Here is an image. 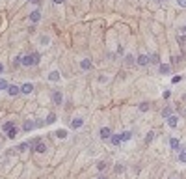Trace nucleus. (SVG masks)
Listing matches in <instances>:
<instances>
[{
  "label": "nucleus",
  "instance_id": "nucleus-1",
  "mask_svg": "<svg viewBox=\"0 0 186 179\" xmlns=\"http://www.w3.org/2000/svg\"><path fill=\"white\" fill-rule=\"evenodd\" d=\"M39 60H41V56L37 52H30L26 56H23V67H34L39 64Z\"/></svg>",
  "mask_w": 186,
  "mask_h": 179
},
{
  "label": "nucleus",
  "instance_id": "nucleus-2",
  "mask_svg": "<svg viewBox=\"0 0 186 179\" xmlns=\"http://www.w3.org/2000/svg\"><path fill=\"white\" fill-rule=\"evenodd\" d=\"M52 103H54V105H58V106L63 103V95H61L60 90H54V92H52Z\"/></svg>",
  "mask_w": 186,
  "mask_h": 179
},
{
  "label": "nucleus",
  "instance_id": "nucleus-3",
  "mask_svg": "<svg viewBox=\"0 0 186 179\" xmlns=\"http://www.w3.org/2000/svg\"><path fill=\"white\" fill-rule=\"evenodd\" d=\"M6 92H8V95H11V97H17V95L20 93V86L9 84V86H8V90H6Z\"/></svg>",
  "mask_w": 186,
  "mask_h": 179
},
{
  "label": "nucleus",
  "instance_id": "nucleus-4",
  "mask_svg": "<svg viewBox=\"0 0 186 179\" xmlns=\"http://www.w3.org/2000/svg\"><path fill=\"white\" fill-rule=\"evenodd\" d=\"M99 134H101V138H102V140L112 138V131H110V127H102V129L99 131Z\"/></svg>",
  "mask_w": 186,
  "mask_h": 179
},
{
  "label": "nucleus",
  "instance_id": "nucleus-5",
  "mask_svg": "<svg viewBox=\"0 0 186 179\" xmlns=\"http://www.w3.org/2000/svg\"><path fill=\"white\" fill-rule=\"evenodd\" d=\"M91 67H93V64H91V60H89V58H84V60L80 62V69L82 71H89Z\"/></svg>",
  "mask_w": 186,
  "mask_h": 179
},
{
  "label": "nucleus",
  "instance_id": "nucleus-6",
  "mask_svg": "<svg viewBox=\"0 0 186 179\" xmlns=\"http://www.w3.org/2000/svg\"><path fill=\"white\" fill-rule=\"evenodd\" d=\"M149 62H151V60H149L147 54H140V56H138V60H136V64H138V65H142V67H145Z\"/></svg>",
  "mask_w": 186,
  "mask_h": 179
},
{
  "label": "nucleus",
  "instance_id": "nucleus-7",
  "mask_svg": "<svg viewBox=\"0 0 186 179\" xmlns=\"http://www.w3.org/2000/svg\"><path fill=\"white\" fill-rule=\"evenodd\" d=\"M34 92V84H30V82H26V84L20 86V93H24V95H30Z\"/></svg>",
  "mask_w": 186,
  "mask_h": 179
},
{
  "label": "nucleus",
  "instance_id": "nucleus-8",
  "mask_svg": "<svg viewBox=\"0 0 186 179\" xmlns=\"http://www.w3.org/2000/svg\"><path fill=\"white\" fill-rule=\"evenodd\" d=\"M39 19H41V11H39V10H34V11L30 13V23L36 24V23H39Z\"/></svg>",
  "mask_w": 186,
  "mask_h": 179
},
{
  "label": "nucleus",
  "instance_id": "nucleus-9",
  "mask_svg": "<svg viewBox=\"0 0 186 179\" xmlns=\"http://www.w3.org/2000/svg\"><path fill=\"white\" fill-rule=\"evenodd\" d=\"M82 125H84V120H82V118H74L71 121V129H80Z\"/></svg>",
  "mask_w": 186,
  "mask_h": 179
},
{
  "label": "nucleus",
  "instance_id": "nucleus-10",
  "mask_svg": "<svg viewBox=\"0 0 186 179\" xmlns=\"http://www.w3.org/2000/svg\"><path fill=\"white\" fill-rule=\"evenodd\" d=\"M168 125H169L171 129H175V127L179 125V118H177V116H169V118H168Z\"/></svg>",
  "mask_w": 186,
  "mask_h": 179
},
{
  "label": "nucleus",
  "instance_id": "nucleus-11",
  "mask_svg": "<svg viewBox=\"0 0 186 179\" xmlns=\"http://www.w3.org/2000/svg\"><path fill=\"white\" fill-rule=\"evenodd\" d=\"M34 127H37V123H36V121H30V120H28V121H24V127H23V129L26 131V133H28V131H32Z\"/></svg>",
  "mask_w": 186,
  "mask_h": 179
},
{
  "label": "nucleus",
  "instance_id": "nucleus-12",
  "mask_svg": "<svg viewBox=\"0 0 186 179\" xmlns=\"http://www.w3.org/2000/svg\"><path fill=\"white\" fill-rule=\"evenodd\" d=\"M110 142H112L114 146H119V144L123 142V138H121V134H112V138H110Z\"/></svg>",
  "mask_w": 186,
  "mask_h": 179
},
{
  "label": "nucleus",
  "instance_id": "nucleus-13",
  "mask_svg": "<svg viewBox=\"0 0 186 179\" xmlns=\"http://www.w3.org/2000/svg\"><path fill=\"white\" fill-rule=\"evenodd\" d=\"M158 69H160V73H162V75H168V73L171 71V67H169L168 64H160V65H158Z\"/></svg>",
  "mask_w": 186,
  "mask_h": 179
},
{
  "label": "nucleus",
  "instance_id": "nucleus-14",
  "mask_svg": "<svg viewBox=\"0 0 186 179\" xmlns=\"http://www.w3.org/2000/svg\"><path fill=\"white\" fill-rule=\"evenodd\" d=\"M169 146H171V149H175L177 153H179V147H181V144H179L177 138H171V140H169Z\"/></svg>",
  "mask_w": 186,
  "mask_h": 179
},
{
  "label": "nucleus",
  "instance_id": "nucleus-15",
  "mask_svg": "<svg viewBox=\"0 0 186 179\" xmlns=\"http://www.w3.org/2000/svg\"><path fill=\"white\" fill-rule=\"evenodd\" d=\"M49 80H50V82H58V80H60V73H58V71H52V73L49 75Z\"/></svg>",
  "mask_w": 186,
  "mask_h": 179
},
{
  "label": "nucleus",
  "instance_id": "nucleus-16",
  "mask_svg": "<svg viewBox=\"0 0 186 179\" xmlns=\"http://www.w3.org/2000/svg\"><path fill=\"white\" fill-rule=\"evenodd\" d=\"M13 127H15V123H13V121H6L4 125H2V131H4V133H8V131L13 129Z\"/></svg>",
  "mask_w": 186,
  "mask_h": 179
},
{
  "label": "nucleus",
  "instance_id": "nucleus-17",
  "mask_svg": "<svg viewBox=\"0 0 186 179\" xmlns=\"http://www.w3.org/2000/svg\"><path fill=\"white\" fill-rule=\"evenodd\" d=\"M17 134H19V129H17V127H13V129H9V131H8V138H11V140L15 138Z\"/></svg>",
  "mask_w": 186,
  "mask_h": 179
},
{
  "label": "nucleus",
  "instance_id": "nucleus-18",
  "mask_svg": "<svg viewBox=\"0 0 186 179\" xmlns=\"http://www.w3.org/2000/svg\"><path fill=\"white\" fill-rule=\"evenodd\" d=\"M130 136H132V133H130V131H125V133H121V138H123V142L130 140Z\"/></svg>",
  "mask_w": 186,
  "mask_h": 179
},
{
  "label": "nucleus",
  "instance_id": "nucleus-19",
  "mask_svg": "<svg viewBox=\"0 0 186 179\" xmlns=\"http://www.w3.org/2000/svg\"><path fill=\"white\" fill-rule=\"evenodd\" d=\"M125 64L127 65H132L134 64V56H132V54H127V56H125Z\"/></svg>",
  "mask_w": 186,
  "mask_h": 179
},
{
  "label": "nucleus",
  "instance_id": "nucleus-20",
  "mask_svg": "<svg viewBox=\"0 0 186 179\" xmlns=\"http://www.w3.org/2000/svg\"><path fill=\"white\" fill-rule=\"evenodd\" d=\"M138 108H140L142 112H147V110L151 108V105H149V103H140V106H138Z\"/></svg>",
  "mask_w": 186,
  "mask_h": 179
},
{
  "label": "nucleus",
  "instance_id": "nucleus-21",
  "mask_svg": "<svg viewBox=\"0 0 186 179\" xmlns=\"http://www.w3.org/2000/svg\"><path fill=\"white\" fill-rule=\"evenodd\" d=\"M153 140H155V133H153V131H149V134L145 136V142H147V144H151Z\"/></svg>",
  "mask_w": 186,
  "mask_h": 179
},
{
  "label": "nucleus",
  "instance_id": "nucleus-22",
  "mask_svg": "<svg viewBox=\"0 0 186 179\" xmlns=\"http://www.w3.org/2000/svg\"><path fill=\"white\" fill-rule=\"evenodd\" d=\"M54 134H56L58 138H65V136H67V131H63V129H61V131H56Z\"/></svg>",
  "mask_w": 186,
  "mask_h": 179
},
{
  "label": "nucleus",
  "instance_id": "nucleus-23",
  "mask_svg": "<svg viewBox=\"0 0 186 179\" xmlns=\"http://www.w3.org/2000/svg\"><path fill=\"white\" fill-rule=\"evenodd\" d=\"M149 60H151V64H158V62H160V60H158V54H151Z\"/></svg>",
  "mask_w": 186,
  "mask_h": 179
},
{
  "label": "nucleus",
  "instance_id": "nucleus-24",
  "mask_svg": "<svg viewBox=\"0 0 186 179\" xmlns=\"http://www.w3.org/2000/svg\"><path fill=\"white\" fill-rule=\"evenodd\" d=\"M56 121V114H49L47 116V123H54Z\"/></svg>",
  "mask_w": 186,
  "mask_h": 179
},
{
  "label": "nucleus",
  "instance_id": "nucleus-25",
  "mask_svg": "<svg viewBox=\"0 0 186 179\" xmlns=\"http://www.w3.org/2000/svg\"><path fill=\"white\" fill-rule=\"evenodd\" d=\"M28 147H30V142H24V144H20V146H19V151H26Z\"/></svg>",
  "mask_w": 186,
  "mask_h": 179
},
{
  "label": "nucleus",
  "instance_id": "nucleus-26",
  "mask_svg": "<svg viewBox=\"0 0 186 179\" xmlns=\"http://www.w3.org/2000/svg\"><path fill=\"white\" fill-rule=\"evenodd\" d=\"M39 41H41V45H49V43H50V39L47 37V36H41V39H39Z\"/></svg>",
  "mask_w": 186,
  "mask_h": 179
},
{
  "label": "nucleus",
  "instance_id": "nucleus-27",
  "mask_svg": "<svg viewBox=\"0 0 186 179\" xmlns=\"http://www.w3.org/2000/svg\"><path fill=\"white\" fill-rule=\"evenodd\" d=\"M8 86H9L8 82H6L4 78H0V90H8Z\"/></svg>",
  "mask_w": 186,
  "mask_h": 179
},
{
  "label": "nucleus",
  "instance_id": "nucleus-28",
  "mask_svg": "<svg viewBox=\"0 0 186 179\" xmlns=\"http://www.w3.org/2000/svg\"><path fill=\"white\" fill-rule=\"evenodd\" d=\"M162 116H164V118H169V116H171V108H164Z\"/></svg>",
  "mask_w": 186,
  "mask_h": 179
},
{
  "label": "nucleus",
  "instance_id": "nucleus-29",
  "mask_svg": "<svg viewBox=\"0 0 186 179\" xmlns=\"http://www.w3.org/2000/svg\"><path fill=\"white\" fill-rule=\"evenodd\" d=\"M106 166H108V164H106V162H99V164H97V168H99V172H102V170H106Z\"/></svg>",
  "mask_w": 186,
  "mask_h": 179
},
{
  "label": "nucleus",
  "instance_id": "nucleus-30",
  "mask_svg": "<svg viewBox=\"0 0 186 179\" xmlns=\"http://www.w3.org/2000/svg\"><path fill=\"white\" fill-rule=\"evenodd\" d=\"M179 161H181V162H186V153H184V151L179 155Z\"/></svg>",
  "mask_w": 186,
  "mask_h": 179
},
{
  "label": "nucleus",
  "instance_id": "nucleus-31",
  "mask_svg": "<svg viewBox=\"0 0 186 179\" xmlns=\"http://www.w3.org/2000/svg\"><path fill=\"white\" fill-rule=\"evenodd\" d=\"M177 4L181 6V8H184V10H186V0H177Z\"/></svg>",
  "mask_w": 186,
  "mask_h": 179
},
{
  "label": "nucleus",
  "instance_id": "nucleus-32",
  "mask_svg": "<svg viewBox=\"0 0 186 179\" xmlns=\"http://www.w3.org/2000/svg\"><path fill=\"white\" fill-rule=\"evenodd\" d=\"M177 43L182 45V43H184V36H177Z\"/></svg>",
  "mask_w": 186,
  "mask_h": 179
},
{
  "label": "nucleus",
  "instance_id": "nucleus-33",
  "mask_svg": "<svg viewBox=\"0 0 186 179\" xmlns=\"http://www.w3.org/2000/svg\"><path fill=\"white\" fill-rule=\"evenodd\" d=\"M123 170H125V166H121V164H117V166H115V172H117V174H119V172H123Z\"/></svg>",
  "mask_w": 186,
  "mask_h": 179
},
{
  "label": "nucleus",
  "instance_id": "nucleus-34",
  "mask_svg": "<svg viewBox=\"0 0 186 179\" xmlns=\"http://www.w3.org/2000/svg\"><path fill=\"white\" fill-rule=\"evenodd\" d=\"M54 4H63V0H52Z\"/></svg>",
  "mask_w": 186,
  "mask_h": 179
},
{
  "label": "nucleus",
  "instance_id": "nucleus-35",
  "mask_svg": "<svg viewBox=\"0 0 186 179\" xmlns=\"http://www.w3.org/2000/svg\"><path fill=\"white\" fill-rule=\"evenodd\" d=\"M2 73H4V65H2V64H0V75H2Z\"/></svg>",
  "mask_w": 186,
  "mask_h": 179
},
{
  "label": "nucleus",
  "instance_id": "nucleus-36",
  "mask_svg": "<svg viewBox=\"0 0 186 179\" xmlns=\"http://www.w3.org/2000/svg\"><path fill=\"white\" fill-rule=\"evenodd\" d=\"M97 179H108V177H106V175H99Z\"/></svg>",
  "mask_w": 186,
  "mask_h": 179
},
{
  "label": "nucleus",
  "instance_id": "nucleus-37",
  "mask_svg": "<svg viewBox=\"0 0 186 179\" xmlns=\"http://www.w3.org/2000/svg\"><path fill=\"white\" fill-rule=\"evenodd\" d=\"M32 2H34V4H39V2H41V0H32Z\"/></svg>",
  "mask_w": 186,
  "mask_h": 179
},
{
  "label": "nucleus",
  "instance_id": "nucleus-38",
  "mask_svg": "<svg viewBox=\"0 0 186 179\" xmlns=\"http://www.w3.org/2000/svg\"><path fill=\"white\" fill-rule=\"evenodd\" d=\"M156 2H166V0H156Z\"/></svg>",
  "mask_w": 186,
  "mask_h": 179
},
{
  "label": "nucleus",
  "instance_id": "nucleus-39",
  "mask_svg": "<svg viewBox=\"0 0 186 179\" xmlns=\"http://www.w3.org/2000/svg\"><path fill=\"white\" fill-rule=\"evenodd\" d=\"M182 32H186V26H184V28H182Z\"/></svg>",
  "mask_w": 186,
  "mask_h": 179
},
{
  "label": "nucleus",
  "instance_id": "nucleus-40",
  "mask_svg": "<svg viewBox=\"0 0 186 179\" xmlns=\"http://www.w3.org/2000/svg\"><path fill=\"white\" fill-rule=\"evenodd\" d=\"M30 2H32V0H30Z\"/></svg>",
  "mask_w": 186,
  "mask_h": 179
}]
</instances>
